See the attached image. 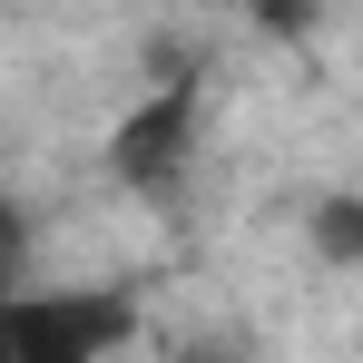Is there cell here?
Returning <instances> with one entry per match:
<instances>
[{
	"instance_id": "2",
	"label": "cell",
	"mask_w": 363,
	"mask_h": 363,
	"mask_svg": "<svg viewBox=\"0 0 363 363\" xmlns=\"http://www.w3.org/2000/svg\"><path fill=\"white\" fill-rule=\"evenodd\" d=\"M196 118H206V89H196V79H157V89L108 128V177H118L128 196H177L186 167H196V138H206Z\"/></svg>"
},
{
	"instance_id": "3",
	"label": "cell",
	"mask_w": 363,
	"mask_h": 363,
	"mask_svg": "<svg viewBox=\"0 0 363 363\" xmlns=\"http://www.w3.org/2000/svg\"><path fill=\"white\" fill-rule=\"evenodd\" d=\"M304 236H314L324 265H363V186H354V196H324V206L304 216Z\"/></svg>"
},
{
	"instance_id": "1",
	"label": "cell",
	"mask_w": 363,
	"mask_h": 363,
	"mask_svg": "<svg viewBox=\"0 0 363 363\" xmlns=\"http://www.w3.org/2000/svg\"><path fill=\"white\" fill-rule=\"evenodd\" d=\"M138 344V304L108 285H0V363H99Z\"/></svg>"
},
{
	"instance_id": "4",
	"label": "cell",
	"mask_w": 363,
	"mask_h": 363,
	"mask_svg": "<svg viewBox=\"0 0 363 363\" xmlns=\"http://www.w3.org/2000/svg\"><path fill=\"white\" fill-rule=\"evenodd\" d=\"M0 285H30V216L0 196Z\"/></svg>"
}]
</instances>
